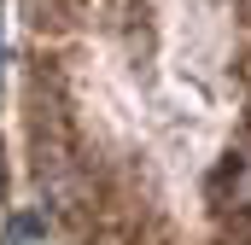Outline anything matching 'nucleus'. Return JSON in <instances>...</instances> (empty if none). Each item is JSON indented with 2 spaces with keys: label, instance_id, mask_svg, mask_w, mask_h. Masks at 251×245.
Segmentation results:
<instances>
[{
  "label": "nucleus",
  "instance_id": "1",
  "mask_svg": "<svg viewBox=\"0 0 251 245\" xmlns=\"http://www.w3.org/2000/svg\"><path fill=\"white\" fill-rule=\"evenodd\" d=\"M222 204H251V158H246V170H234V181H228V198Z\"/></svg>",
  "mask_w": 251,
  "mask_h": 245
},
{
  "label": "nucleus",
  "instance_id": "2",
  "mask_svg": "<svg viewBox=\"0 0 251 245\" xmlns=\"http://www.w3.org/2000/svg\"><path fill=\"white\" fill-rule=\"evenodd\" d=\"M0 70H6V53H0Z\"/></svg>",
  "mask_w": 251,
  "mask_h": 245
}]
</instances>
